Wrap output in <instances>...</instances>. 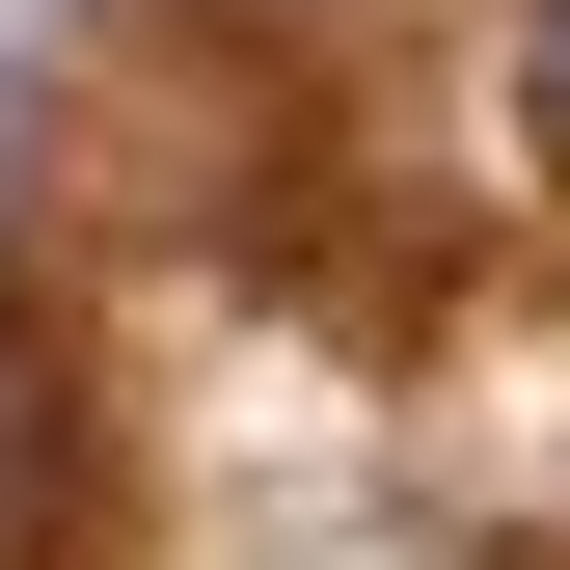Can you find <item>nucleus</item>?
Returning a JSON list of instances; mask_svg holds the SVG:
<instances>
[{"instance_id": "nucleus-1", "label": "nucleus", "mask_w": 570, "mask_h": 570, "mask_svg": "<svg viewBox=\"0 0 570 570\" xmlns=\"http://www.w3.org/2000/svg\"><path fill=\"white\" fill-rule=\"evenodd\" d=\"M28 489H55V435H28V353H0V543H28Z\"/></svg>"}, {"instance_id": "nucleus-2", "label": "nucleus", "mask_w": 570, "mask_h": 570, "mask_svg": "<svg viewBox=\"0 0 570 570\" xmlns=\"http://www.w3.org/2000/svg\"><path fill=\"white\" fill-rule=\"evenodd\" d=\"M517 109H543V136H570V0H517Z\"/></svg>"}]
</instances>
